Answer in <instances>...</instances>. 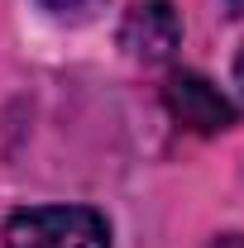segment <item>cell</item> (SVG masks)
Here are the masks:
<instances>
[{"instance_id": "6da1fadb", "label": "cell", "mask_w": 244, "mask_h": 248, "mask_svg": "<svg viewBox=\"0 0 244 248\" xmlns=\"http://www.w3.org/2000/svg\"><path fill=\"white\" fill-rule=\"evenodd\" d=\"M5 248H110V229L87 205H38L5 224Z\"/></svg>"}, {"instance_id": "7a4b0ae2", "label": "cell", "mask_w": 244, "mask_h": 248, "mask_svg": "<svg viewBox=\"0 0 244 248\" xmlns=\"http://www.w3.org/2000/svg\"><path fill=\"white\" fill-rule=\"evenodd\" d=\"M163 100H168L173 120L182 124V129H192V134H215V129L235 124V105L215 91L206 77H196V72H177V77H168Z\"/></svg>"}, {"instance_id": "3957f363", "label": "cell", "mask_w": 244, "mask_h": 248, "mask_svg": "<svg viewBox=\"0 0 244 248\" xmlns=\"http://www.w3.org/2000/svg\"><path fill=\"white\" fill-rule=\"evenodd\" d=\"M120 43L134 53V58H144V62L173 58V48L182 43V24H177L173 0H129Z\"/></svg>"}, {"instance_id": "277c9868", "label": "cell", "mask_w": 244, "mask_h": 248, "mask_svg": "<svg viewBox=\"0 0 244 248\" xmlns=\"http://www.w3.org/2000/svg\"><path fill=\"white\" fill-rule=\"evenodd\" d=\"M43 5H48L53 15H62V19H87L101 0H43Z\"/></svg>"}, {"instance_id": "5b68a950", "label": "cell", "mask_w": 244, "mask_h": 248, "mask_svg": "<svg viewBox=\"0 0 244 248\" xmlns=\"http://www.w3.org/2000/svg\"><path fill=\"white\" fill-rule=\"evenodd\" d=\"M215 248H244V234H230V239H220Z\"/></svg>"}, {"instance_id": "8992f818", "label": "cell", "mask_w": 244, "mask_h": 248, "mask_svg": "<svg viewBox=\"0 0 244 248\" xmlns=\"http://www.w3.org/2000/svg\"><path fill=\"white\" fill-rule=\"evenodd\" d=\"M235 81H240V86H244V53H240V58H235Z\"/></svg>"}]
</instances>
